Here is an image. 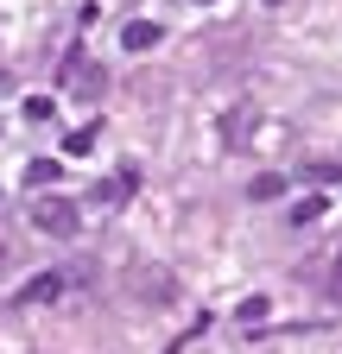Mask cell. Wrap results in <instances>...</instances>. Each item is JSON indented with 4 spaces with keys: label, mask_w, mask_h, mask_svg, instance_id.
<instances>
[{
    "label": "cell",
    "mask_w": 342,
    "mask_h": 354,
    "mask_svg": "<svg viewBox=\"0 0 342 354\" xmlns=\"http://www.w3.org/2000/svg\"><path fill=\"white\" fill-rule=\"evenodd\" d=\"M32 228H38V234L70 241V234L82 228V209H76L70 196H38V203H32Z\"/></svg>",
    "instance_id": "1"
},
{
    "label": "cell",
    "mask_w": 342,
    "mask_h": 354,
    "mask_svg": "<svg viewBox=\"0 0 342 354\" xmlns=\"http://www.w3.org/2000/svg\"><path fill=\"white\" fill-rule=\"evenodd\" d=\"M127 291H134L140 304H171L178 297V279H171L165 266H134V272H127Z\"/></svg>",
    "instance_id": "2"
},
{
    "label": "cell",
    "mask_w": 342,
    "mask_h": 354,
    "mask_svg": "<svg viewBox=\"0 0 342 354\" xmlns=\"http://www.w3.org/2000/svg\"><path fill=\"white\" fill-rule=\"evenodd\" d=\"M57 291H64V279H57V272H38V279H26V285H19V297H13V304H51Z\"/></svg>",
    "instance_id": "3"
},
{
    "label": "cell",
    "mask_w": 342,
    "mask_h": 354,
    "mask_svg": "<svg viewBox=\"0 0 342 354\" xmlns=\"http://www.w3.org/2000/svg\"><path fill=\"white\" fill-rule=\"evenodd\" d=\"M120 44H127V51H152V44H159V26H152V19H127Z\"/></svg>",
    "instance_id": "4"
},
{
    "label": "cell",
    "mask_w": 342,
    "mask_h": 354,
    "mask_svg": "<svg viewBox=\"0 0 342 354\" xmlns=\"http://www.w3.org/2000/svg\"><path fill=\"white\" fill-rule=\"evenodd\" d=\"M247 196H253V203H273V196H285V177H273V171H267V177H253V190H247Z\"/></svg>",
    "instance_id": "5"
},
{
    "label": "cell",
    "mask_w": 342,
    "mask_h": 354,
    "mask_svg": "<svg viewBox=\"0 0 342 354\" xmlns=\"http://www.w3.org/2000/svg\"><path fill=\"white\" fill-rule=\"evenodd\" d=\"M96 140H102V127H76V133H70V140H64V152H76V158H82V152H89V146H96Z\"/></svg>",
    "instance_id": "6"
},
{
    "label": "cell",
    "mask_w": 342,
    "mask_h": 354,
    "mask_svg": "<svg viewBox=\"0 0 342 354\" xmlns=\"http://www.w3.org/2000/svg\"><path fill=\"white\" fill-rule=\"evenodd\" d=\"M26 184H57V165L51 158H32L26 165Z\"/></svg>",
    "instance_id": "7"
},
{
    "label": "cell",
    "mask_w": 342,
    "mask_h": 354,
    "mask_svg": "<svg viewBox=\"0 0 342 354\" xmlns=\"http://www.w3.org/2000/svg\"><path fill=\"white\" fill-rule=\"evenodd\" d=\"M323 215V196H305V203H291V221H317Z\"/></svg>",
    "instance_id": "8"
},
{
    "label": "cell",
    "mask_w": 342,
    "mask_h": 354,
    "mask_svg": "<svg viewBox=\"0 0 342 354\" xmlns=\"http://www.w3.org/2000/svg\"><path fill=\"white\" fill-rule=\"evenodd\" d=\"M51 108H57L51 95H32V102H26V120H51Z\"/></svg>",
    "instance_id": "9"
},
{
    "label": "cell",
    "mask_w": 342,
    "mask_h": 354,
    "mask_svg": "<svg viewBox=\"0 0 342 354\" xmlns=\"http://www.w3.org/2000/svg\"><path fill=\"white\" fill-rule=\"evenodd\" d=\"M311 177H323V184H336V177H342V158H317V165H311Z\"/></svg>",
    "instance_id": "10"
},
{
    "label": "cell",
    "mask_w": 342,
    "mask_h": 354,
    "mask_svg": "<svg viewBox=\"0 0 342 354\" xmlns=\"http://www.w3.org/2000/svg\"><path fill=\"white\" fill-rule=\"evenodd\" d=\"M330 291L342 297V253H336V266H330Z\"/></svg>",
    "instance_id": "11"
},
{
    "label": "cell",
    "mask_w": 342,
    "mask_h": 354,
    "mask_svg": "<svg viewBox=\"0 0 342 354\" xmlns=\"http://www.w3.org/2000/svg\"><path fill=\"white\" fill-rule=\"evenodd\" d=\"M0 272H7V241H0Z\"/></svg>",
    "instance_id": "12"
},
{
    "label": "cell",
    "mask_w": 342,
    "mask_h": 354,
    "mask_svg": "<svg viewBox=\"0 0 342 354\" xmlns=\"http://www.w3.org/2000/svg\"><path fill=\"white\" fill-rule=\"evenodd\" d=\"M0 88H7V70H0Z\"/></svg>",
    "instance_id": "13"
}]
</instances>
